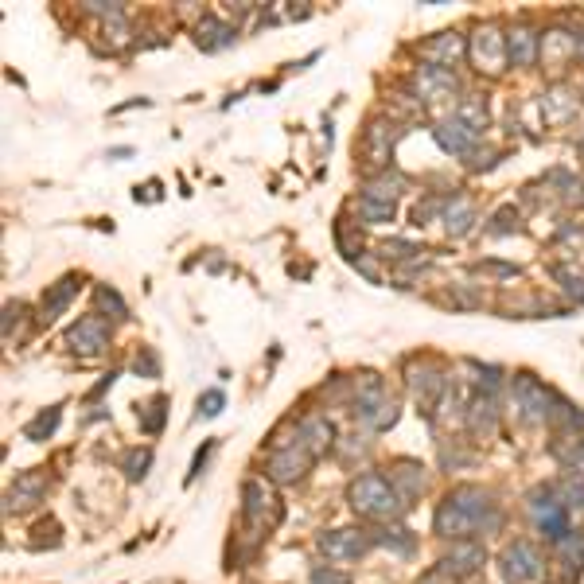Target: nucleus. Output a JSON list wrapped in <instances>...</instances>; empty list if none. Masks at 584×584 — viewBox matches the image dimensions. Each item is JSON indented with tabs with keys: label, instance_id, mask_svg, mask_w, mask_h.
I'll return each instance as SVG.
<instances>
[{
	"label": "nucleus",
	"instance_id": "nucleus-8",
	"mask_svg": "<svg viewBox=\"0 0 584 584\" xmlns=\"http://www.w3.org/2000/svg\"><path fill=\"white\" fill-rule=\"evenodd\" d=\"M402 125L394 121V117H386V113H378V117H370L363 129V137H359V156H363V168L370 176H378V172H386L390 168V156H394V145L402 141Z\"/></svg>",
	"mask_w": 584,
	"mask_h": 584
},
{
	"label": "nucleus",
	"instance_id": "nucleus-39",
	"mask_svg": "<svg viewBox=\"0 0 584 584\" xmlns=\"http://www.w3.org/2000/svg\"><path fill=\"white\" fill-rule=\"evenodd\" d=\"M148 468H152V448H129L125 456H121V472H125V479L129 483H141L148 475Z\"/></svg>",
	"mask_w": 584,
	"mask_h": 584
},
{
	"label": "nucleus",
	"instance_id": "nucleus-31",
	"mask_svg": "<svg viewBox=\"0 0 584 584\" xmlns=\"http://www.w3.org/2000/svg\"><path fill=\"white\" fill-rule=\"evenodd\" d=\"M374 546H386L390 553H398V557H413L417 553V534L398 526V522H390V526L374 530Z\"/></svg>",
	"mask_w": 584,
	"mask_h": 584
},
{
	"label": "nucleus",
	"instance_id": "nucleus-48",
	"mask_svg": "<svg viewBox=\"0 0 584 584\" xmlns=\"http://www.w3.org/2000/svg\"><path fill=\"white\" fill-rule=\"evenodd\" d=\"M215 452V440H207L199 452H195V460H191V472H187V483H195L199 475H203V468H207V456Z\"/></svg>",
	"mask_w": 584,
	"mask_h": 584
},
{
	"label": "nucleus",
	"instance_id": "nucleus-33",
	"mask_svg": "<svg viewBox=\"0 0 584 584\" xmlns=\"http://www.w3.org/2000/svg\"><path fill=\"white\" fill-rule=\"evenodd\" d=\"M405 187H409V180H405L398 168H386V172H378V176H370V180L363 183V195H374V199H398Z\"/></svg>",
	"mask_w": 584,
	"mask_h": 584
},
{
	"label": "nucleus",
	"instance_id": "nucleus-4",
	"mask_svg": "<svg viewBox=\"0 0 584 584\" xmlns=\"http://www.w3.org/2000/svg\"><path fill=\"white\" fill-rule=\"evenodd\" d=\"M526 518H530L534 534L546 538L549 546L565 542V538L577 530V526H573V514L565 511V503L557 499L553 483H538V487L526 495Z\"/></svg>",
	"mask_w": 584,
	"mask_h": 584
},
{
	"label": "nucleus",
	"instance_id": "nucleus-6",
	"mask_svg": "<svg viewBox=\"0 0 584 584\" xmlns=\"http://www.w3.org/2000/svg\"><path fill=\"white\" fill-rule=\"evenodd\" d=\"M468 59L475 63V71L479 74L499 78V74L511 67V55H507V28H499L495 20L475 24L472 36H468Z\"/></svg>",
	"mask_w": 584,
	"mask_h": 584
},
{
	"label": "nucleus",
	"instance_id": "nucleus-18",
	"mask_svg": "<svg viewBox=\"0 0 584 584\" xmlns=\"http://www.w3.org/2000/svg\"><path fill=\"white\" fill-rule=\"evenodd\" d=\"M417 51H421L425 63L452 71V67H460L468 59V36H460V32H437V36H429L425 43H417Z\"/></svg>",
	"mask_w": 584,
	"mask_h": 584
},
{
	"label": "nucleus",
	"instance_id": "nucleus-56",
	"mask_svg": "<svg viewBox=\"0 0 584 584\" xmlns=\"http://www.w3.org/2000/svg\"><path fill=\"white\" fill-rule=\"evenodd\" d=\"M581 98H584V90H581Z\"/></svg>",
	"mask_w": 584,
	"mask_h": 584
},
{
	"label": "nucleus",
	"instance_id": "nucleus-9",
	"mask_svg": "<svg viewBox=\"0 0 584 584\" xmlns=\"http://www.w3.org/2000/svg\"><path fill=\"white\" fill-rule=\"evenodd\" d=\"M281 518H285V507H281V499L273 495V487L265 483V479H246L242 483V522L257 530V534H269V530H277L281 526Z\"/></svg>",
	"mask_w": 584,
	"mask_h": 584
},
{
	"label": "nucleus",
	"instance_id": "nucleus-49",
	"mask_svg": "<svg viewBox=\"0 0 584 584\" xmlns=\"http://www.w3.org/2000/svg\"><path fill=\"white\" fill-rule=\"evenodd\" d=\"M417 584H464L460 581V577H452V573H448V569H444V565H433V569H429V573H421V581Z\"/></svg>",
	"mask_w": 584,
	"mask_h": 584
},
{
	"label": "nucleus",
	"instance_id": "nucleus-21",
	"mask_svg": "<svg viewBox=\"0 0 584 584\" xmlns=\"http://www.w3.org/2000/svg\"><path fill=\"white\" fill-rule=\"evenodd\" d=\"M577 113H581V98L565 82H553L546 94H542V117H546V125H553V129L569 125Z\"/></svg>",
	"mask_w": 584,
	"mask_h": 584
},
{
	"label": "nucleus",
	"instance_id": "nucleus-19",
	"mask_svg": "<svg viewBox=\"0 0 584 584\" xmlns=\"http://www.w3.org/2000/svg\"><path fill=\"white\" fill-rule=\"evenodd\" d=\"M507 55H511V67L530 71L542 59V32L530 20H514L507 28Z\"/></svg>",
	"mask_w": 584,
	"mask_h": 584
},
{
	"label": "nucleus",
	"instance_id": "nucleus-14",
	"mask_svg": "<svg viewBox=\"0 0 584 584\" xmlns=\"http://www.w3.org/2000/svg\"><path fill=\"white\" fill-rule=\"evenodd\" d=\"M386 479L394 483V491H398V499H402L405 507H413V503L425 495V487H429V472H425V464L413 460V456H398V460H390Z\"/></svg>",
	"mask_w": 584,
	"mask_h": 584
},
{
	"label": "nucleus",
	"instance_id": "nucleus-35",
	"mask_svg": "<svg viewBox=\"0 0 584 584\" xmlns=\"http://www.w3.org/2000/svg\"><path fill=\"white\" fill-rule=\"evenodd\" d=\"M59 421H63V405H51V409H39L36 417L24 425V440H32V444H43V440L55 437V429H59Z\"/></svg>",
	"mask_w": 584,
	"mask_h": 584
},
{
	"label": "nucleus",
	"instance_id": "nucleus-5",
	"mask_svg": "<svg viewBox=\"0 0 584 584\" xmlns=\"http://www.w3.org/2000/svg\"><path fill=\"white\" fill-rule=\"evenodd\" d=\"M511 402L522 425H549V413L557 402V390H549L546 382L530 370H518L511 378Z\"/></svg>",
	"mask_w": 584,
	"mask_h": 584
},
{
	"label": "nucleus",
	"instance_id": "nucleus-34",
	"mask_svg": "<svg viewBox=\"0 0 584 584\" xmlns=\"http://www.w3.org/2000/svg\"><path fill=\"white\" fill-rule=\"evenodd\" d=\"M355 211H359V219H363L366 226H386V222L398 219V203L374 199V195H359V199H355Z\"/></svg>",
	"mask_w": 584,
	"mask_h": 584
},
{
	"label": "nucleus",
	"instance_id": "nucleus-53",
	"mask_svg": "<svg viewBox=\"0 0 584 584\" xmlns=\"http://www.w3.org/2000/svg\"><path fill=\"white\" fill-rule=\"evenodd\" d=\"M573 39H577V63H584V28H573Z\"/></svg>",
	"mask_w": 584,
	"mask_h": 584
},
{
	"label": "nucleus",
	"instance_id": "nucleus-24",
	"mask_svg": "<svg viewBox=\"0 0 584 584\" xmlns=\"http://www.w3.org/2000/svg\"><path fill=\"white\" fill-rule=\"evenodd\" d=\"M542 59L549 71H565L569 63H577V39L569 28H546L542 32Z\"/></svg>",
	"mask_w": 584,
	"mask_h": 584
},
{
	"label": "nucleus",
	"instance_id": "nucleus-10",
	"mask_svg": "<svg viewBox=\"0 0 584 584\" xmlns=\"http://www.w3.org/2000/svg\"><path fill=\"white\" fill-rule=\"evenodd\" d=\"M405 386H409L413 402L421 405V413L433 417L437 405L444 402V394H448V374L433 359H409L405 363Z\"/></svg>",
	"mask_w": 584,
	"mask_h": 584
},
{
	"label": "nucleus",
	"instance_id": "nucleus-32",
	"mask_svg": "<svg viewBox=\"0 0 584 584\" xmlns=\"http://www.w3.org/2000/svg\"><path fill=\"white\" fill-rule=\"evenodd\" d=\"M456 117H460L472 133H483V129H487V121H491L487 94H460V102H456Z\"/></svg>",
	"mask_w": 584,
	"mask_h": 584
},
{
	"label": "nucleus",
	"instance_id": "nucleus-30",
	"mask_svg": "<svg viewBox=\"0 0 584 584\" xmlns=\"http://www.w3.org/2000/svg\"><path fill=\"white\" fill-rule=\"evenodd\" d=\"M553 491H557V499L565 503V511L573 514V522H581L584 518V475L565 472L561 479H553Z\"/></svg>",
	"mask_w": 584,
	"mask_h": 584
},
{
	"label": "nucleus",
	"instance_id": "nucleus-46",
	"mask_svg": "<svg viewBox=\"0 0 584 584\" xmlns=\"http://www.w3.org/2000/svg\"><path fill=\"white\" fill-rule=\"evenodd\" d=\"M82 12H90V16H102V20H113V16H125V8L117 4V0H90V4H82Z\"/></svg>",
	"mask_w": 584,
	"mask_h": 584
},
{
	"label": "nucleus",
	"instance_id": "nucleus-2",
	"mask_svg": "<svg viewBox=\"0 0 584 584\" xmlns=\"http://www.w3.org/2000/svg\"><path fill=\"white\" fill-rule=\"evenodd\" d=\"M347 507L359 514V518H366V522H382V526L398 522V518L409 511L402 499H398L394 483L382 472L355 475V479L347 483Z\"/></svg>",
	"mask_w": 584,
	"mask_h": 584
},
{
	"label": "nucleus",
	"instance_id": "nucleus-23",
	"mask_svg": "<svg viewBox=\"0 0 584 584\" xmlns=\"http://www.w3.org/2000/svg\"><path fill=\"white\" fill-rule=\"evenodd\" d=\"M433 137H437V145L444 148L448 156H472L475 141H479V133H472L456 113H452V117H440L437 125H433Z\"/></svg>",
	"mask_w": 584,
	"mask_h": 584
},
{
	"label": "nucleus",
	"instance_id": "nucleus-22",
	"mask_svg": "<svg viewBox=\"0 0 584 584\" xmlns=\"http://www.w3.org/2000/svg\"><path fill=\"white\" fill-rule=\"evenodd\" d=\"M464 425L475 440H491L499 429V398L491 394H475L472 402L464 405Z\"/></svg>",
	"mask_w": 584,
	"mask_h": 584
},
{
	"label": "nucleus",
	"instance_id": "nucleus-1",
	"mask_svg": "<svg viewBox=\"0 0 584 584\" xmlns=\"http://www.w3.org/2000/svg\"><path fill=\"white\" fill-rule=\"evenodd\" d=\"M503 522H507V514H503V503L495 499V491H487L479 483H452L433 511V534L444 542L491 538L503 530Z\"/></svg>",
	"mask_w": 584,
	"mask_h": 584
},
{
	"label": "nucleus",
	"instance_id": "nucleus-26",
	"mask_svg": "<svg viewBox=\"0 0 584 584\" xmlns=\"http://www.w3.org/2000/svg\"><path fill=\"white\" fill-rule=\"evenodd\" d=\"M444 234L448 238H468L475 226V203L472 195H464V191H456V195H448V207H444Z\"/></svg>",
	"mask_w": 584,
	"mask_h": 584
},
{
	"label": "nucleus",
	"instance_id": "nucleus-36",
	"mask_svg": "<svg viewBox=\"0 0 584 584\" xmlns=\"http://www.w3.org/2000/svg\"><path fill=\"white\" fill-rule=\"evenodd\" d=\"M168 394H156V398H152V402L145 405V409H141V413H137V421H141V433H145V437H160V433H164V417H168Z\"/></svg>",
	"mask_w": 584,
	"mask_h": 584
},
{
	"label": "nucleus",
	"instance_id": "nucleus-42",
	"mask_svg": "<svg viewBox=\"0 0 584 584\" xmlns=\"http://www.w3.org/2000/svg\"><path fill=\"white\" fill-rule=\"evenodd\" d=\"M382 257H390V261H413V254H421L413 242H405V238H390V242H382L378 246Z\"/></svg>",
	"mask_w": 584,
	"mask_h": 584
},
{
	"label": "nucleus",
	"instance_id": "nucleus-3",
	"mask_svg": "<svg viewBox=\"0 0 584 584\" xmlns=\"http://www.w3.org/2000/svg\"><path fill=\"white\" fill-rule=\"evenodd\" d=\"M355 421L363 425L366 433H386L398 425V402L390 398L386 382L378 374H355V402H351Z\"/></svg>",
	"mask_w": 584,
	"mask_h": 584
},
{
	"label": "nucleus",
	"instance_id": "nucleus-17",
	"mask_svg": "<svg viewBox=\"0 0 584 584\" xmlns=\"http://www.w3.org/2000/svg\"><path fill=\"white\" fill-rule=\"evenodd\" d=\"M47 487H51V479L47 472H20L16 475V483L8 487V495H4V511L8 514H24V511H36L39 503L47 499Z\"/></svg>",
	"mask_w": 584,
	"mask_h": 584
},
{
	"label": "nucleus",
	"instance_id": "nucleus-7",
	"mask_svg": "<svg viewBox=\"0 0 584 584\" xmlns=\"http://www.w3.org/2000/svg\"><path fill=\"white\" fill-rule=\"evenodd\" d=\"M499 573L507 584H542L549 573L546 553L538 549L534 538H514L499 553Z\"/></svg>",
	"mask_w": 584,
	"mask_h": 584
},
{
	"label": "nucleus",
	"instance_id": "nucleus-55",
	"mask_svg": "<svg viewBox=\"0 0 584 584\" xmlns=\"http://www.w3.org/2000/svg\"><path fill=\"white\" fill-rule=\"evenodd\" d=\"M577 148H581V156H584V133H581V137H577Z\"/></svg>",
	"mask_w": 584,
	"mask_h": 584
},
{
	"label": "nucleus",
	"instance_id": "nucleus-43",
	"mask_svg": "<svg viewBox=\"0 0 584 584\" xmlns=\"http://www.w3.org/2000/svg\"><path fill=\"white\" fill-rule=\"evenodd\" d=\"M308 584H351V577L343 569H335V565H312Z\"/></svg>",
	"mask_w": 584,
	"mask_h": 584
},
{
	"label": "nucleus",
	"instance_id": "nucleus-47",
	"mask_svg": "<svg viewBox=\"0 0 584 584\" xmlns=\"http://www.w3.org/2000/svg\"><path fill=\"white\" fill-rule=\"evenodd\" d=\"M475 269H479V273H491V277H503V281H511V277L522 273L518 265H507V261H479Z\"/></svg>",
	"mask_w": 584,
	"mask_h": 584
},
{
	"label": "nucleus",
	"instance_id": "nucleus-37",
	"mask_svg": "<svg viewBox=\"0 0 584 584\" xmlns=\"http://www.w3.org/2000/svg\"><path fill=\"white\" fill-rule=\"evenodd\" d=\"M549 277L561 285V292H565L573 304H584V269H573V265H549Z\"/></svg>",
	"mask_w": 584,
	"mask_h": 584
},
{
	"label": "nucleus",
	"instance_id": "nucleus-11",
	"mask_svg": "<svg viewBox=\"0 0 584 584\" xmlns=\"http://www.w3.org/2000/svg\"><path fill=\"white\" fill-rule=\"evenodd\" d=\"M409 90H413V102L417 106H437L460 94V74L433 67V63H417L409 74Z\"/></svg>",
	"mask_w": 584,
	"mask_h": 584
},
{
	"label": "nucleus",
	"instance_id": "nucleus-44",
	"mask_svg": "<svg viewBox=\"0 0 584 584\" xmlns=\"http://www.w3.org/2000/svg\"><path fill=\"white\" fill-rule=\"evenodd\" d=\"M102 32H106L110 47L117 51V47H125V43H129V20H125V16H113V20L102 24Z\"/></svg>",
	"mask_w": 584,
	"mask_h": 584
},
{
	"label": "nucleus",
	"instance_id": "nucleus-40",
	"mask_svg": "<svg viewBox=\"0 0 584 584\" xmlns=\"http://www.w3.org/2000/svg\"><path fill=\"white\" fill-rule=\"evenodd\" d=\"M514 230H522V226H518V211H514V207H499L495 219H491V226H487V234H491V238H507Z\"/></svg>",
	"mask_w": 584,
	"mask_h": 584
},
{
	"label": "nucleus",
	"instance_id": "nucleus-45",
	"mask_svg": "<svg viewBox=\"0 0 584 584\" xmlns=\"http://www.w3.org/2000/svg\"><path fill=\"white\" fill-rule=\"evenodd\" d=\"M226 409V394L222 390H203L199 394V417H219Z\"/></svg>",
	"mask_w": 584,
	"mask_h": 584
},
{
	"label": "nucleus",
	"instance_id": "nucleus-15",
	"mask_svg": "<svg viewBox=\"0 0 584 584\" xmlns=\"http://www.w3.org/2000/svg\"><path fill=\"white\" fill-rule=\"evenodd\" d=\"M440 565H444L452 577H460V581H472L475 573H483V565H487V546H483V538L448 542L444 557H440Z\"/></svg>",
	"mask_w": 584,
	"mask_h": 584
},
{
	"label": "nucleus",
	"instance_id": "nucleus-16",
	"mask_svg": "<svg viewBox=\"0 0 584 584\" xmlns=\"http://www.w3.org/2000/svg\"><path fill=\"white\" fill-rule=\"evenodd\" d=\"M67 343H71L74 355H82V359L102 355V351L110 347V324H106V316H98V312L82 316V320L67 331Z\"/></svg>",
	"mask_w": 584,
	"mask_h": 584
},
{
	"label": "nucleus",
	"instance_id": "nucleus-54",
	"mask_svg": "<svg viewBox=\"0 0 584 584\" xmlns=\"http://www.w3.org/2000/svg\"><path fill=\"white\" fill-rule=\"evenodd\" d=\"M125 156H133V148H129V145H117V148H110V160H125Z\"/></svg>",
	"mask_w": 584,
	"mask_h": 584
},
{
	"label": "nucleus",
	"instance_id": "nucleus-38",
	"mask_svg": "<svg viewBox=\"0 0 584 584\" xmlns=\"http://www.w3.org/2000/svg\"><path fill=\"white\" fill-rule=\"evenodd\" d=\"M94 304L102 308V312H110L113 320H129V304H125V296L113 289V285H94ZM98 312V316H102Z\"/></svg>",
	"mask_w": 584,
	"mask_h": 584
},
{
	"label": "nucleus",
	"instance_id": "nucleus-41",
	"mask_svg": "<svg viewBox=\"0 0 584 584\" xmlns=\"http://www.w3.org/2000/svg\"><path fill=\"white\" fill-rule=\"evenodd\" d=\"M133 374H137V378H160V355H156V347H141V351H137Z\"/></svg>",
	"mask_w": 584,
	"mask_h": 584
},
{
	"label": "nucleus",
	"instance_id": "nucleus-50",
	"mask_svg": "<svg viewBox=\"0 0 584 584\" xmlns=\"http://www.w3.org/2000/svg\"><path fill=\"white\" fill-rule=\"evenodd\" d=\"M351 265H355V269H359V273H363L366 281H374V285H382V273H378V265H374V257H355V261H351Z\"/></svg>",
	"mask_w": 584,
	"mask_h": 584
},
{
	"label": "nucleus",
	"instance_id": "nucleus-25",
	"mask_svg": "<svg viewBox=\"0 0 584 584\" xmlns=\"http://www.w3.org/2000/svg\"><path fill=\"white\" fill-rule=\"evenodd\" d=\"M234 39H238V28L226 24L219 12H203V16H199V24H195V43H199L203 51H226Z\"/></svg>",
	"mask_w": 584,
	"mask_h": 584
},
{
	"label": "nucleus",
	"instance_id": "nucleus-27",
	"mask_svg": "<svg viewBox=\"0 0 584 584\" xmlns=\"http://www.w3.org/2000/svg\"><path fill=\"white\" fill-rule=\"evenodd\" d=\"M78 285H82V277L78 273H71V277H63V281H55L51 289L43 292V320L51 324V320H59L67 308H71L74 292H78Z\"/></svg>",
	"mask_w": 584,
	"mask_h": 584
},
{
	"label": "nucleus",
	"instance_id": "nucleus-12",
	"mask_svg": "<svg viewBox=\"0 0 584 584\" xmlns=\"http://www.w3.org/2000/svg\"><path fill=\"white\" fill-rule=\"evenodd\" d=\"M316 549L328 557L331 565H347V561H363L374 549V534L359 530V526H339V530H324L316 538Z\"/></svg>",
	"mask_w": 584,
	"mask_h": 584
},
{
	"label": "nucleus",
	"instance_id": "nucleus-13",
	"mask_svg": "<svg viewBox=\"0 0 584 584\" xmlns=\"http://www.w3.org/2000/svg\"><path fill=\"white\" fill-rule=\"evenodd\" d=\"M312 464H316V456H312L300 440H292L285 448H273V452H269V460H265V479L277 483V487H292V483H300L304 475L312 472Z\"/></svg>",
	"mask_w": 584,
	"mask_h": 584
},
{
	"label": "nucleus",
	"instance_id": "nucleus-51",
	"mask_svg": "<svg viewBox=\"0 0 584 584\" xmlns=\"http://www.w3.org/2000/svg\"><path fill=\"white\" fill-rule=\"evenodd\" d=\"M113 382H117V374H106V378H102V382H98V386H94V390H90V394H86V402H98V398H102V394H106V390H113Z\"/></svg>",
	"mask_w": 584,
	"mask_h": 584
},
{
	"label": "nucleus",
	"instance_id": "nucleus-28",
	"mask_svg": "<svg viewBox=\"0 0 584 584\" xmlns=\"http://www.w3.org/2000/svg\"><path fill=\"white\" fill-rule=\"evenodd\" d=\"M549 456L573 475H584V437H553L549 440Z\"/></svg>",
	"mask_w": 584,
	"mask_h": 584
},
{
	"label": "nucleus",
	"instance_id": "nucleus-52",
	"mask_svg": "<svg viewBox=\"0 0 584 584\" xmlns=\"http://www.w3.org/2000/svg\"><path fill=\"white\" fill-rule=\"evenodd\" d=\"M137 106H141V110H145V106H152V102H148V98H133V102H125V106H113L110 113H125V110H137Z\"/></svg>",
	"mask_w": 584,
	"mask_h": 584
},
{
	"label": "nucleus",
	"instance_id": "nucleus-20",
	"mask_svg": "<svg viewBox=\"0 0 584 584\" xmlns=\"http://www.w3.org/2000/svg\"><path fill=\"white\" fill-rule=\"evenodd\" d=\"M296 440L320 460L324 452H331L339 437H335V425H331L328 413H304V417H296Z\"/></svg>",
	"mask_w": 584,
	"mask_h": 584
},
{
	"label": "nucleus",
	"instance_id": "nucleus-29",
	"mask_svg": "<svg viewBox=\"0 0 584 584\" xmlns=\"http://www.w3.org/2000/svg\"><path fill=\"white\" fill-rule=\"evenodd\" d=\"M557 561L565 569V581H577L584 573V530H573L565 542H557Z\"/></svg>",
	"mask_w": 584,
	"mask_h": 584
}]
</instances>
